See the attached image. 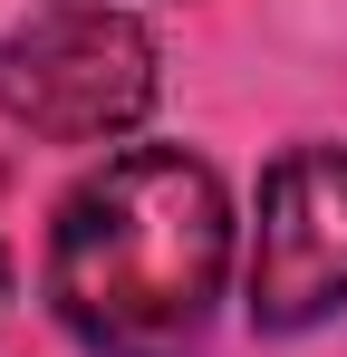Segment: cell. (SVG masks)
<instances>
[{"instance_id":"cell-2","label":"cell","mask_w":347,"mask_h":357,"mask_svg":"<svg viewBox=\"0 0 347 357\" xmlns=\"http://www.w3.org/2000/svg\"><path fill=\"white\" fill-rule=\"evenodd\" d=\"M155 107V29L116 0H49L0 29V116L49 145H116Z\"/></svg>"},{"instance_id":"cell-3","label":"cell","mask_w":347,"mask_h":357,"mask_svg":"<svg viewBox=\"0 0 347 357\" xmlns=\"http://www.w3.org/2000/svg\"><path fill=\"white\" fill-rule=\"evenodd\" d=\"M241 309L270 338H299L347 309V145H289L261 174Z\"/></svg>"},{"instance_id":"cell-1","label":"cell","mask_w":347,"mask_h":357,"mask_svg":"<svg viewBox=\"0 0 347 357\" xmlns=\"http://www.w3.org/2000/svg\"><path fill=\"white\" fill-rule=\"evenodd\" d=\"M231 290V193L183 145H116L49 222V309L87 357H193Z\"/></svg>"}]
</instances>
